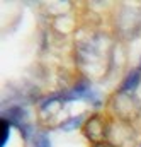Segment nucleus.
<instances>
[{
  "mask_svg": "<svg viewBox=\"0 0 141 147\" xmlns=\"http://www.w3.org/2000/svg\"><path fill=\"white\" fill-rule=\"evenodd\" d=\"M76 62L88 77H99L106 74L112 63V43L106 34H94L78 41Z\"/></svg>",
  "mask_w": 141,
  "mask_h": 147,
  "instance_id": "f257e3e1",
  "label": "nucleus"
},
{
  "mask_svg": "<svg viewBox=\"0 0 141 147\" xmlns=\"http://www.w3.org/2000/svg\"><path fill=\"white\" fill-rule=\"evenodd\" d=\"M112 108L116 111V115L126 123L134 121L141 115V103L134 92H121L119 91L116 94V98L112 99Z\"/></svg>",
  "mask_w": 141,
  "mask_h": 147,
  "instance_id": "f03ea898",
  "label": "nucleus"
},
{
  "mask_svg": "<svg viewBox=\"0 0 141 147\" xmlns=\"http://www.w3.org/2000/svg\"><path fill=\"white\" fill-rule=\"evenodd\" d=\"M117 28L126 36H134L141 29V12L133 7H124L117 17Z\"/></svg>",
  "mask_w": 141,
  "mask_h": 147,
  "instance_id": "7ed1b4c3",
  "label": "nucleus"
},
{
  "mask_svg": "<svg viewBox=\"0 0 141 147\" xmlns=\"http://www.w3.org/2000/svg\"><path fill=\"white\" fill-rule=\"evenodd\" d=\"M85 135L90 142L94 144H100V142H106L104 139L107 137V125L104 123V120L99 116V115H94L90 116L87 121H85Z\"/></svg>",
  "mask_w": 141,
  "mask_h": 147,
  "instance_id": "20e7f679",
  "label": "nucleus"
},
{
  "mask_svg": "<svg viewBox=\"0 0 141 147\" xmlns=\"http://www.w3.org/2000/svg\"><path fill=\"white\" fill-rule=\"evenodd\" d=\"M63 101H65L63 96H49V98H46V99L43 101V105H41V111H43V115H46V116L56 115L58 111L61 110Z\"/></svg>",
  "mask_w": 141,
  "mask_h": 147,
  "instance_id": "39448f33",
  "label": "nucleus"
},
{
  "mask_svg": "<svg viewBox=\"0 0 141 147\" xmlns=\"http://www.w3.org/2000/svg\"><path fill=\"white\" fill-rule=\"evenodd\" d=\"M140 80H141V70H131L124 77V82L121 86V92H134V89L140 86Z\"/></svg>",
  "mask_w": 141,
  "mask_h": 147,
  "instance_id": "423d86ee",
  "label": "nucleus"
},
{
  "mask_svg": "<svg viewBox=\"0 0 141 147\" xmlns=\"http://www.w3.org/2000/svg\"><path fill=\"white\" fill-rule=\"evenodd\" d=\"M82 121H83V116H82V115H78V116H71V118H67V120L60 125V128L65 130V132H70V130L78 128V127L82 125Z\"/></svg>",
  "mask_w": 141,
  "mask_h": 147,
  "instance_id": "0eeeda50",
  "label": "nucleus"
},
{
  "mask_svg": "<svg viewBox=\"0 0 141 147\" xmlns=\"http://www.w3.org/2000/svg\"><path fill=\"white\" fill-rule=\"evenodd\" d=\"M9 135H10V121H7L5 118H2V125H0V147L7 146Z\"/></svg>",
  "mask_w": 141,
  "mask_h": 147,
  "instance_id": "6e6552de",
  "label": "nucleus"
},
{
  "mask_svg": "<svg viewBox=\"0 0 141 147\" xmlns=\"http://www.w3.org/2000/svg\"><path fill=\"white\" fill-rule=\"evenodd\" d=\"M33 144H34V147H51L49 139H48L46 134H37L34 139H33Z\"/></svg>",
  "mask_w": 141,
  "mask_h": 147,
  "instance_id": "1a4fd4ad",
  "label": "nucleus"
},
{
  "mask_svg": "<svg viewBox=\"0 0 141 147\" xmlns=\"http://www.w3.org/2000/svg\"><path fill=\"white\" fill-rule=\"evenodd\" d=\"M95 147H117V146H114V144H109V142H100V144H97Z\"/></svg>",
  "mask_w": 141,
  "mask_h": 147,
  "instance_id": "9d476101",
  "label": "nucleus"
},
{
  "mask_svg": "<svg viewBox=\"0 0 141 147\" xmlns=\"http://www.w3.org/2000/svg\"><path fill=\"white\" fill-rule=\"evenodd\" d=\"M140 70H141V67H140Z\"/></svg>",
  "mask_w": 141,
  "mask_h": 147,
  "instance_id": "9b49d317",
  "label": "nucleus"
}]
</instances>
